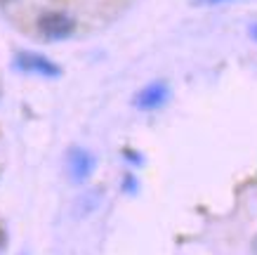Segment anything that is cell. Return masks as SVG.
<instances>
[{"label":"cell","mask_w":257,"mask_h":255,"mask_svg":"<svg viewBox=\"0 0 257 255\" xmlns=\"http://www.w3.org/2000/svg\"><path fill=\"white\" fill-rule=\"evenodd\" d=\"M38 31L47 40H66L76 31V22L66 12H43L38 19Z\"/></svg>","instance_id":"1"},{"label":"cell","mask_w":257,"mask_h":255,"mask_svg":"<svg viewBox=\"0 0 257 255\" xmlns=\"http://www.w3.org/2000/svg\"><path fill=\"white\" fill-rule=\"evenodd\" d=\"M94 168H97V158L87 149H83V147L69 149V154H66V170H69V178L73 185L85 182L94 173Z\"/></svg>","instance_id":"2"},{"label":"cell","mask_w":257,"mask_h":255,"mask_svg":"<svg viewBox=\"0 0 257 255\" xmlns=\"http://www.w3.org/2000/svg\"><path fill=\"white\" fill-rule=\"evenodd\" d=\"M15 66L19 71L38 73V76H45V78H57L62 73V69L52 59H47V57H43L38 52H19L15 57Z\"/></svg>","instance_id":"3"},{"label":"cell","mask_w":257,"mask_h":255,"mask_svg":"<svg viewBox=\"0 0 257 255\" xmlns=\"http://www.w3.org/2000/svg\"><path fill=\"white\" fill-rule=\"evenodd\" d=\"M170 100V88L165 80H154V83L144 85L140 93L135 95V107L142 111H154L161 109L165 102Z\"/></svg>","instance_id":"4"},{"label":"cell","mask_w":257,"mask_h":255,"mask_svg":"<svg viewBox=\"0 0 257 255\" xmlns=\"http://www.w3.org/2000/svg\"><path fill=\"white\" fill-rule=\"evenodd\" d=\"M101 201V189L99 187H94V189H90V192L80 194V199L76 201V215L83 217V215H90L97 206H99Z\"/></svg>","instance_id":"5"},{"label":"cell","mask_w":257,"mask_h":255,"mask_svg":"<svg viewBox=\"0 0 257 255\" xmlns=\"http://www.w3.org/2000/svg\"><path fill=\"white\" fill-rule=\"evenodd\" d=\"M123 189H125V192H130V194L137 192V182H135L133 175H125V180H123Z\"/></svg>","instance_id":"6"},{"label":"cell","mask_w":257,"mask_h":255,"mask_svg":"<svg viewBox=\"0 0 257 255\" xmlns=\"http://www.w3.org/2000/svg\"><path fill=\"white\" fill-rule=\"evenodd\" d=\"M224 3H236V0H194V5H224Z\"/></svg>","instance_id":"7"},{"label":"cell","mask_w":257,"mask_h":255,"mask_svg":"<svg viewBox=\"0 0 257 255\" xmlns=\"http://www.w3.org/2000/svg\"><path fill=\"white\" fill-rule=\"evenodd\" d=\"M125 156H130V158H127V161L130 163H135V165H142V161H140V154H133V151H123Z\"/></svg>","instance_id":"8"},{"label":"cell","mask_w":257,"mask_h":255,"mask_svg":"<svg viewBox=\"0 0 257 255\" xmlns=\"http://www.w3.org/2000/svg\"><path fill=\"white\" fill-rule=\"evenodd\" d=\"M248 33H250V38H252V40L257 43V22H255V24H250V26H248Z\"/></svg>","instance_id":"9"},{"label":"cell","mask_w":257,"mask_h":255,"mask_svg":"<svg viewBox=\"0 0 257 255\" xmlns=\"http://www.w3.org/2000/svg\"><path fill=\"white\" fill-rule=\"evenodd\" d=\"M252 250L257 253V236H255V241H252Z\"/></svg>","instance_id":"10"},{"label":"cell","mask_w":257,"mask_h":255,"mask_svg":"<svg viewBox=\"0 0 257 255\" xmlns=\"http://www.w3.org/2000/svg\"><path fill=\"white\" fill-rule=\"evenodd\" d=\"M3 241H5V236H3V232H0V246H3Z\"/></svg>","instance_id":"11"}]
</instances>
